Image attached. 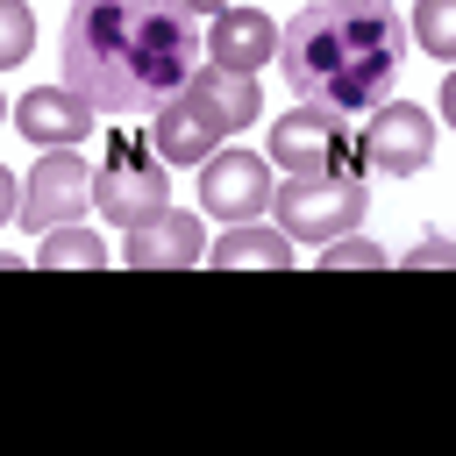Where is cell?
I'll return each mask as SVG.
<instances>
[{
  "instance_id": "cell-12",
  "label": "cell",
  "mask_w": 456,
  "mask_h": 456,
  "mask_svg": "<svg viewBox=\"0 0 456 456\" xmlns=\"http://www.w3.org/2000/svg\"><path fill=\"white\" fill-rule=\"evenodd\" d=\"M207 57L228 64V71H256L278 57V21L264 7H221L214 14V36H207Z\"/></svg>"
},
{
  "instance_id": "cell-6",
  "label": "cell",
  "mask_w": 456,
  "mask_h": 456,
  "mask_svg": "<svg viewBox=\"0 0 456 456\" xmlns=\"http://www.w3.org/2000/svg\"><path fill=\"white\" fill-rule=\"evenodd\" d=\"M271 157H278L292 178H328V171H349V128H342V114H328V107L278 114V121H271Z\"/></svg>"
},
{
  "instance_id": "cell-4",
  "label": "cell",
  "mask_w": 456,
  "mask_h": 456,
  "mask_svg": "<svg viewBox=\"0 0 456 456\" xmlns=\"http://www.w3.org/2000/svg\"><path fill=\"white\" fill-rule=\"evenodd\" d=\"M356 157H363L370 171H392V178L428 171V157H435V114L413 107V100H378V107L363 114Z\"/></svg>"
},
{
  "instance_id": "cell-15",
  "label": "cell",
  "mask_w": 456,
  "mask_h": 456,
  "mask_svg": "<svg viewBox=\"0 0 456 456\" xmlns=\"http://www.w3.org/2000/svg\"><path fill=\"white\" fill-rule=\"evenodd\" d=\"M28 264H36V271H100V264H107V242H100L93 228H71V221H64V228H50V235L36 242Z\"/></svg>"
},
{
  "instance_id": "cell-1",
  "label": "cell",
  "mask_w": 456,
  "mask_h": 456,
  "mask_svg": "<svg viewBox=\"0 0 456 456\" xmlns=\"http://www.w3.org/2000/svg\"><path fill=\"white\" fill-rule=\"evenodd\" d=\"M200 64V28L178 0H71L64 93L93 114H150Z\"/></svg>"
},
{
  "instance_id": "cell-8",
  "label": "cell",
  "mask_w": 456,
  "mask_h": 456,
  "mask_svg": "<svg viewBox=\"0 0 456 456\" xmlns=\"http://www.w3.org/2000/svg\"><path fill=\"white\" fill-rule=\"evenodd\" d=\"M200 200H207V214H221V221H256V214L271 207V171H264V157H249V150H214L207 171H200Z\"/></svg>"
},
{
  "instance_id": "cell-7",
  "label": "cell",
  "mask_w": 456,
  "mask_h": 456,
  "mask_svg": "<svg viewBox=\"0 0 456 456\" xmlns=\"http://www.w3.org/2000/svg\"><path fill=\"white\" fill-rule=\"evenodd\" d=\"M93 207V164L78 157V150H50L36 171H28V185H21V221L28 228H64V221H78Z\"/></svg>"
},
{
  "instance_id": "cell-14",
  "label": "cell",
  "mask_w": 456,
  "mask_h": 456,
  "mask_svg": "<svg viewBox=\"0 0 456 456\" xmlns=\"http://www.w3.org/2000/svg\"><path fill=\"white\" fill-rule=\"evenodd\" d=\"M214 271H285L292 264V235L285 228H256V221H228V235L207 249Z\"/></svg>"
},
{
  "instance_id": "cell-13",
  "label": "cell",
  "mask_w": 456,
  "mask_h": 456,
  "mask_svg": "<svg viewBox=\"0 0 456 456\" xmlns=\"http://www.w3.org/2000/svg\"><path fill=\"white\" fill-rule=\"evenodd\" d=\"M214 142H221V128H214L185 93H171V100L150 107V150H157L164 164H207Z\"/></svg>"
},
{
  "instance_id": "cell-10",
  "label": "cell",
  "mask_w": 456,
  "mask_h": 456,
  "mask_svg": "<svg viewBox=\"0 0 456 456\" xmlns=\"http://www.w3.org/2000/svg\"><path fill=\"white\" fill-rule=\"evenodd\" d=\"M221 135L228 128H242V121H256V107H264V93H256V71H228V64H192V78L178 86Z\"/></svg>"
},
{
  "instance_id": "cell-11",
  "label": "cell",
  "mask_w": 456,
  "mask_h": 456,
  "mask_svg": "<svg viewBox=\"0 0 456 456\" xmlns=\"http://www.w3.org/2000/svg\"><path fill=\"white\" fill-rule=\"evenodd\" d=\"M14 128H21L28 142H43V150H71V142H86L93 107H86L78 93H64V86H36V93L14 100Z\"/></svg>"
},
{
  "instance_id": "cell-22",
  "label": "cell",
  "mask_w": 456,
  "mask_h": 456,
  "mask_svg": "<svg viewBox=\"0 0 456 456\" xmlns=\"http://www.w3.org/2000/svg\"><path fill=\"white\" fill-rule=\"evenodd\" d=\"M0 271H28V256H14V249H0Z\"/></svg>"
},
{
  "instance_id": "cell-20",
  "label": "cell",
  "mask_w": 456,
  "mask_h": 456,
  "mask_svg": "<svg viewBox=\"0 0 456 456\" xmlns=\"http://www.w3.org/2000/svg\"><path fill=\"white\" fill-rule=\"evenodd\" d=\"M14 207H21V200H14V171H7V164H0V221H7V214H14Z\"/></svg>"
},
{
  "instance_id": "cell-5",
  "label": "cell",
  "mask_w": 456,
  "mask_h": 456,
  "mask_svg": "<svg viewBox=\"0 0 456 456\" xmlns=\"http://www.w3.org/2000/svg\"><path fill=\"white\" fill-rule=\"evenodd\" d=\"M271 207H278L285 235L328 242V235H342V228L363 221V185L342 178V171H328V178H285V192H271Z\"/></svg>"
},
{
  "instance_id": "cell-2",
  "label": "cell",
  "mask_w": 456,
  "mask_h": 456,
  "mask_svg": "<svg viewBox=\"0 0 456 456\" xmlns=\"http://www.w3.org/2000/svg\"><path fill=\"white\" fill-rule=\"evenodd\" d=\"M399 57H406V28L392 0H306L278 36V64L292 93L328 114H370L378 100H392Z\"/></svg>"
},
{
  "instance_id": "cell-16",
  "label": "cell",
  "mask_w": 456,
  "mask_h": 456,
  "mask_svg": "<svg viewBox=\"0 0 456 456\" xmlns=\"http://www.w3.org/2000/svg\"><path fill=\"white\" fill-rule=\"evenodd\" d=\"M413 36L428 57H456V0H420L413 7Z\"/></svg>"
},
{
  "instance_id": "cell-3",
  "label": "cell",
  "mask_w": 456,
  "mask_h": 456,
  "mask_svg": "<svg viewBox=\"0 0 456 456\" xmlns=\"http://www.w3.org/2000/svg\"><path fill=\"white\" fill-rule=\"evenodd\" d=\"M93 200H100V214L114 228H135V221H150V214L171 207V185L157 171L150 135H114V157L93 171Z\"/></svg>"
},
{
  "instance_id": "cell-21",
  "label": "cell",
  "mask_w": 456,
  "mask_h": 456,
  "mask_svg": "<svg viewBox=\"0 0 456 456\" xmlns=\"http://www.w3.org/2000/svg\"><path fill=\"white\" fill-rule=\"evenodd\" d=\"M185 14H221V7H235V0H178Z\"/></svg>"
},
{
  "instance_id": "cell-9",
  "label": "cell",
  "mask_w": 456,
  "mask_h": 456,
  "mask_svg": "<svg viewBox=\"0 0 456 456\" xmlns=\"http://www.w3.org/2000/svg\"><path fill=\"white\" fill-rule=\"evenodd\" d=\"M121 256H128V271H192V264H207V235H200L192 214L164 207V214H150V221L128 228Z\"/></svg>"
},
{
  "instance_id": "cell-18",
  "label": "cell",
  "mask_w": 456,
  "mask_h": 456,
  "mask_svg": "<svg viewBox=\"0 0 456 456\" xmlns=\"http://www.w3.org/2000/svg\"><path fill=\"white\" fill-rule=\"evenodd\" d=\"M378 264H385V249L363 242V235H328L321 242V271H378Z\"/></svg>"
},
{
  "instance_id": "cell-23",
  "label": "cell",
  "mask_w": 456,
  "mask_h": 456,
  "mask_svg": "<svg viewBox=\"0 0 456 456\" xmlns=\"http://www.w3.org/2000/svg\"><path fill=\"white\" fill-rule=\"evenodd\" d=\"M0 114H7V107H0Z\"/></svg>"
},
{
  "instance_id": "cell-17",
  "label": "cell",
  "mask_w": 456,
  "mask_h": 456,
  "mask_svg": "<svg viewBox=\"0 0 456 456\" xmlns=\"http://www.w3.org/2000/svg\"><path fill=\"white\" fill-rule=\"evenodd\" d=\"M28 50H36V14H28V0H0V71L21 64Z\"/></svg>"
},
{
  "instance_id": "cell-19",
  "label": "cell",
  "mask_w": 456,
  "mask_h": 456,
  "mask_svg": "<svg viewBox=\"0 0 456 456\" xmlns=\"http://www.w3.org/2000/svg\"><path fill=\"white\" fill-rule=\"evenodd\" d=\"M406 264H449V242H420V249H413Z\"/></svg>"
}]
</instances>
